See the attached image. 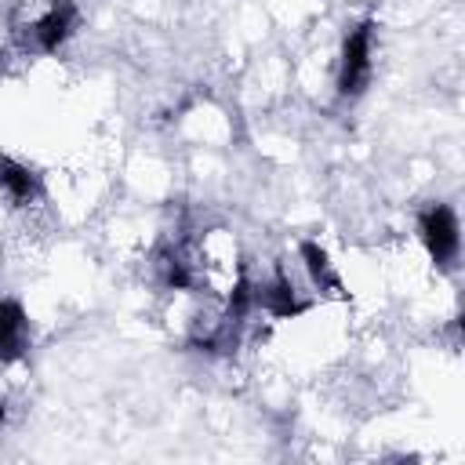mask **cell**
Returning <instances> with one entry per match:
<instances>
[{
  "label": "cell",
  "instance_id": "cell-1",
  "mask_svg": "<svg viewBox=\"0 0 465 465\" xmlns=\"http://www.w3.org/2000/svg\"><path fill=\"white\" fill-rule=\"evenodd\" d=\"M418 236L425 243V251L432 254L436 265H454L458 262V251H461V236H458V218L447 203H432L421 211L418 218Z\"/></svg>",
  "mask_w": 465,
  "mask_h": 465
},
{
  "label": "cell",
  "instance_id": "cell-2",
  "mask_svg": "<svg viewBox=\"0 0 465 465\" xmlns=\"http://www.w3.org/2000/svg\"><path fill=\"white\" fill-rule=\"evenodd\" d=\"M371 44H374V25L360 22L341 47V69H338V94L341 98H356L367 80H371Z\"/></svg>",
  "mask_w": 465,
  "mask_h": 465
},
{
  "label": "cell",
  "instance_id": "cell-3",
  "mask_svg": "<svg viewBox=\"0 0 465 465\" xmlns=\"http://www.w3.org/2000/svg\"><path fill=\"white\" fill-rule=\"evenodd\" d=\"M305 298H302V291L291 283V276H272L269 283H254V309H265L269 316H276V320H291V316H298V312H305Z\"/></svg>",
  "mask_w": 465,
  "mask_h": 465
},
{
  "label": "cell",
  "instance_id": "cell-4",
  "mask_svg": "<svg viewBox=\"0 0 465 465\" xmlns=\"http://www.w3.org/2000/svg\"><path fill=\"white\" fill-rule=\"evenodd\" d=\"M73 25H76V7H73L69 0H54V4L29 25V36H33V44H36L40 51H58V47L69 40Z\"/></svg>",
  "mask_w": 465,
  "mask_h": 465
},
{
  "label": "cell",
  "instance_id": "cell-5",
  "mask_svg": "<svg viewBox=\"0 0 465 465\" xmlns=\"http://www.w3.org/2000/svg\"><path fill=\"white\" fill-rule=\"evenodd\" d=\"M0 193H4L11 203L25 207V203H33V200L40 196V178H36L25 163H18V160H11V156H0Z\"/></svg>",
  "mask_w": 465,
  "mask_h": 465
},
{
  "label": "cell",
  "instance_id": "cell-6",
  "mask_svg": "<svg viewBox=\"0 0 465 465\" xmlns=\"http://www.w3.org/2000/svg\"><path fill=\"white\" fill-rule=\"evenodd\" d=\"M298 251H302V265H305L309 280H312L320 291H341V283H338V272L331 269V258H327V251H323L320 243L305 240Z\"/></svg>",
  "mask_w": 465,
  "mask_h": 465
},
{
  "label": "cell",
  "instance_id": "cell-7",
  "mask_svg": "<svg viewBox=\"0 0 465 465\" xmlns=\"http://www.w3.org/2000/svg\"><path fill=\"white\" fill-rule=\"evenodd\" d=\"M0 76H4V51H0Z\"/></svg>",
  "mask_w": 465,
  "mask_h": 465
}]
</instances>
